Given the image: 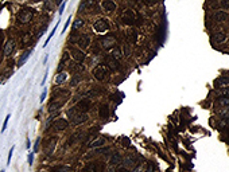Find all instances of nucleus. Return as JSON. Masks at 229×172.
Listing matches in <instances>:
<instances>
[{
  "label": "nucleus",
  "instance_id": "6ab92c4d",
  "mask_svg": "<svg viewBox=\"0 0 229 172\" xmlns=\"http://www.w3.org/2000/svg\"><path fill=\"white\" fill-rule=\"evenodd\" d=\"M113 59H116V61H120L121 57H123V50L120 49V47H113V49L111 50V55Z\"/></svg>",
  "mask_w": 229,
  "mask_h": 172
},
{
  "label": "nucleus",
  "instance_id": "f704fd0d",
  "mask_svg": "<svg viewBox=\"0 0 229 172\" xmlns=\"http://www.w3.org/2000/svg\"><path fill=\"white\" fill-rule=\"evenodd\" d=\"M220 6L222 7L224 9L229 8V0H221V1H220Z\"/></svg>",
  "mask_w": 229,
  "mask_h": 172
},
{
  "label": "nucleus",
  "instance_id": "c9c22d12",
  "mask_svg": "<svg viewBox=\"0 0 229 172\" xmlns=\"http://www.w3.org/2000/svg\"><path fill=\"white\" fill-rule=\"evenodd\" d=\"M14 151H15V147H12V148L9 149V153H8V159H7V164H9V161H11V159H12V155H14Z\"/></svg>",
  "mask_w": 229,
  "mask_h": 172
},
{
  "label": "nucleus",
  "instance_id": "6e6552de",
  "mask_svg": "<svg viewBox=\"0 0 229 172\" xmlns=\"http://www.w3.org/2000/svg\"><path fill=\"white\" fill-rule=\"evenodd\" d=\"M77 46L79 47L81 50H85L89 47V44H90V36L86 35V34H82V35H79L78 39L76 41Z\"/></svg>",
  "mask_w": 229,
  "mask_h": 172
},
{
  "label": "nucleus",
  "instance_id": "2eb2a0df",
  "mask_svg": "<svg viewBox=\"0 0 229 172\" xmlns=\"http://www.w3.org/2000/svg\"><path fill=\"white\" fill-rule=\"evenodd\" d=\"M106 67H108V69H111V70H114V71L120 70V65H119V61L113 59L112 57H108V58H106Z\"/></svg>",
  "mask_w": 229,
  "mask_h": 172
},
{
  "label": "nucleus",
  "instance_id": "b1692460",
  "mask_svg": "<svg viewBox=\"0 0 229 172\" xmlns=\"http://www.w3.org/2000/svg\"><path fill=\"white\" fill-rule=\"evenodd\" d=\"M217 105L220 108H229V97H218Z\"/></svg>",
  "mask_w": 229,
  "mask_h": 172
},
{
  "label": "nucleus",
  "instance_id": "c85d7f7f",
  "mask_svg": "<svg viewBox=\"0 0 229 172\" xmlns=\"http://www.w3.org/2000/svg\"><path fill=\"white\" fill-rule=\"evenodd\" d=\"M62 106V102L58 101V102H53L51 105H49V112H54L57 110V109H59Z\"/></svg>",
  "mask_w": 229,
  "mask_h": 172
},
{
  "label": "nucleus",
  "instance_id": "ea45409f",
  "mask_svg": "<svg viewBox=\"0 0 229 172\" xmlns=\"http://www.w3.org/2000/svg\"><path fill=\"white\" fill-rule=\"evenodd\" d=\"M70 22H71V16H69L68 20H66V23H65V26H63V32L68 30V27H69V24H70Z\"/></svg>",
  "mask_w": 229,
  "mask_h": 172
},
{
  "label": "nucleus",
  "instance_id": "de8ad7c7",
  "mask_svg": "<svg viewBox=\"0 0 229 172\" xmlns=\"http://www.w3.org/2000/svg\"><path fill=\"white\" fill-rule=\"evenodd\" d=\"M32 1H41V0H32Z\"/></svg>",
  "mask_w": 229,
  "mask_h": 172
},
{
  "label": "nucleus",
  "instance_id": "412c9836",
  "mask_svg": "<svg viewBox=\"0 0 229 172\" xmlns=\"http://www.w3.org/2000/svg\"><path fill=\"white\" fill-rule=\"evenodd\" d=\"M84 24H85V20L81 18H77L76 20L73 22V26H71V31H78L79 28H82Z\"/></svg>",
  "mask_w": 229,
  "mask_h": 172
},
{
  "label": "nucleus",
  "instance_id": "8fccbe9b",
  "mask_svg": "<svg viewBox=\"0 0 229 172\" xmlns=\"http://www.w3.org/2000/svg\"><path fill=\"white\" fill-rule=\"evenodd\" d=\"M0 83H1V78H0Z\"/></svg>",
  "mask_w": 229,
  "mask_h": 172
},
{
  "label": "nucleus",
  "instance_id": "0eeeda50",
  "mask_svg": "<svg viewBox=\"0 0 229 172\" xmlns=\"http://www.w3.org/2000/svg\"><path fill=\"white\" fill-rule=\"evenodd\" d=\"M100 46L103 47L104 50H109V49H113L116 47V39L113 36H104V38L100 39Z\"/></svg>",
  "mask_w": 229,
  "mask_h": 172
},
{
  "label": "nucleus",
  "instance_id": "a18cd8bd",
  "mask_svg": "<svg viewBox=\"0 0 229 172\" xmlns=\"http://www.w3.org/2000/svg\"><path fill=\"white\" fill-rule=\"evenodd\" d=\"M26 147H27V149L30 151V148H31V141L30 140H27V143H26Z\"/></svg>",
  "mask_w": 229,
  "mask_h": 172
},
{
  "label": "nucleus",
  "instance_id": "37998d69",
  "mask_svg": "<svg viewBox=\"0 0 229 172\" xmlns=\"http://www.w3.org/2000/svg\"><path fill=\"white\" fill-rule=\"evenodd\" d=\"M119 172H129V169H128V168H125V167H123V168L119 169Z\"/></svg>",
  "mask_w": 229,
  "mask_h": 172
},
{
  "label": "nucleus",
  "instance_id": "393cba45",
  "mask_svg": "<svg viewBox=\"0 0 229 172\" xmlns=\"http://www.w3.org/2000/svg\"><path fill=\"white\" fill-rule=\"evenodd\" d=\"M121 161H123V160H121V156L119 153L111 156V159H109V164H111V165H119Z\"/></svg>",
  "mask_w": 229,
  "mask_h": 172
},
{
  "label": "nucleus",
  "instance_id": "4468645a",
  "mask_svg": "<svg viewBox=\"0 0 229 172\" xmlns=\"http://www.w3.org/2000/svg\"><path fill=\"white\" fill-rule=\"evenodd\" d=\"M14 47H15L14 41H11V39H9V41H7L6 44H4V47H3V55L4 57L11 55L12 51H14Z\"/></svg>",
  "mask_w": 229,
  "mask_h": 172
},
{
  "label": "nucleus",
  "instance_id": "f8f14e48",
  "mask_svg": "<svg viewBox=\"0 0 229 172\" xmlns=\"http://www.w3.org/2000/svg\"><path fill=\"white\" fill-rule=\"evenodd\" d=\"M68 126H69V121L65 118H58L55 123L53 124V128L55 129V131H63V129H66Z\"/></svg>",
  "mask_w": 229,
  "mask_h": 172
},
{
  "label": "nucleus",
  "instance_id": "5701e85b",
  "mask_svg": "<svg viewBox=\"0 0 229 172\" xmlns=\"http://www.w3.org/2000/svg\"><path fill=\"white\" fill-rule=\"evenodd\" d=\"M124 164H125L127 167H136L138 165V160H136V157H133V156H127L125 159H124Z\"/></svg>",
  "mask_w": 229,
  "mask_h": 172
},
{
  "label": "nucleus",
  "instance_id": "c03bdc74",
  "mask_svg": "<svg viewBox=\"0 0 229 172\" xmlns=\"http://www.w3.org/2000/svg\"><path fill=\"white\" fill-rule=\"evenodd\" d=\"M123 144L124 145H129V140L128 139H123Z\"/></svg>",
  "mask_w": 229,
  "mask_h": 172
},
{
  "label": "nucleus",
  "instance_id": "a878e982",
  "mask_svg": "<svg viewBox=\"0 0 229 172\" xmlns=\"http://www.w3.org/2000/svg\"><path fill=\"white\" fill-rule=\"evenodd\" d=\"M30 55H31V51L28 50V51H26V53H24L23 55H22L20 58H19V61H18V67H22V66H23L24 62H26L27 59L30 58Z\"/></svg>",
  "mask_w": 229,
  "mask_h": 172
},
{
  "label": "nucleus",
  "instance_id": "4c0bfd02",
  "mask_svg": "<svg viewBox=\"0 0 229 172\" xmlns=\"http://www.w3.org/2000/svg\"><path fill=\"white\" fill-rule=\"evenodd\" d=\"M46 96H47V89L44 88V89H43V91H42V96H41V99H39V101L43 102L44 99H46Z\"/></svg>",
  "mask_w": 229,
  "mask_h": 172
},
{
  "label": "nucleus",
  "instance_id": "49530a36",
  "mask_svg": "<svg viewBox=\"0 0 229 172\" xmlns=\"http://www.w3.org/2000/svg\"><path fill=\"white\" fill-rule=\"evenodd\" d=\"M65 0H54V3L55 4H61V3H63Z\"/></svg>",
  "mask_w": 229,
  "mask_h": 172
},
{
  "label": "nucleus",
  "instance_id": "72a5a7b5",
  "mask_svg": "<svg viewBox=\"0 0 229 172\" xmlns=\"http://www.w3.org/2000/svg\"><path fill=\"white\" fill-rule=\"evenodd\" d=\"M39 147H41V139H38V140L35 141V144H34V153H38L39 152Z\"/></svg>",
  "mask_w": 229,
  "mask_h": 172
},
{
  "label": "nucleus",
  "instance_id": "1a4fd4ad",
  "mask_svg": "<svg viewBox=\"0 0 229 172\" xmlns=\"http://www.w3.org/2000/svg\"><path fill=\"white\" fill-rule=\"evenodd\" d=\"M76 108L78 109L81 113H86V112L92 108V99L90 98H82L78 104H77Z\"/></svg>",
  "mask_w": 229,
  "mask_h": 172
},
{
  "label": "nucleus",
  "instance_id": "f03ea898",
  "mask_svg": "<svg viewBox=\"0 0 229 172\" xmlns=\"http://www.w3.org/2000/svg\"><path fill=\"white\" fill-rule=\"evenodd\" d=\"M93 75L97 81H106L109 77V69L105 65H97L93 69Z\"/></svg>",
  "mask_w": 229,
  "mask_h": 172
},
{
  "label": "nucleus",
  "instance_id": "f3484780",
  "mask_svg": "<svg viewBox=\"0 0 229 172\" xmlns=\"http://www.w3.org/2000/svg\"><path fill=\"white\" fill-rule=\"evenodd\" d=\"M127 42H128L129 44H135L136 42H138V31L129 30V31L127 32Z\"/></svg>",
  "mask_w": 229,
  "mask_h": 172
},
{
  "label": "nucleus",
  "instance_id": "09e8293b",
  "mask_svg": "<svg viewBox=\"0 0 229 172\" xmlns=\"http://www.w3.org/2000/svg\"><path fill=\"white\" fill-rule=\"evenodd\" d=\"M0 172H6V171H4V169H1V171H0Z\"/></svg>",
  "mask_w": 229,
  "mask_h": 172
},
{
  "label": "nucleus",
  "instance_id": "aec40b11",
  "mask_svg": "<svg viewBox=\"0 0 229 172\" xmlns=\"http://www.w3.org/2000/svg\"><path fill=\"white\" fill-rule=\"evenodd\" d=\"M211 41L214 42V43H222V42L226 41V35L224 32H216V34H213V36H211Z\"/></svg>",
  "mask_w": 229,
  "mask_h": 172
},
{
  "label": "nucleus",
  "instance_id": "2f4dec72",
  "mask_svg": "<svg viewBox=\"0 0 229 172\" xmlns=\"http://www.w3.org/2000/svg\"><path fill=\"white\" fill-rule=\"evenodd\" d=\"M96 165H93V164H88V165L85 167V169H84V172H96Z\"/></svg>",
  "mask_w": 229,
  "mask_h": 172
},
{
  "label": "nucleus",
  "instance_id": "58836bf2",
  "mask_svg": "<svg viewBox=\"0 0 229 172\" xmlns=\"http://www.w3.org/2000/svg\"><path fill=\"white\" fill-rule=\"evenodd\" d=\"M65 7H66V1H63V3L61 4V7H59V11H58V14H59V16H61L62 14H63V9H65Z\"/></svg>",
  "mask_w": 229,
  "mask_h": 172
},
{
  "label": "nucleus",
  "instance_id": "20e7f679",
  "mask_svg": "<svg viewBox=\"0 0 229 172\" xmlns=\"http://www.w3.org/2000/svg\"><path fill=\"white\" fill-rule=\"evenodd\" d=\"M109 28H111V26H109V22L106 19H98L93 24V30L98 34H105L109 31Z\"/></svg>",
  "mask_w": 229,
  "mask_h": 172
},
{
  "label": "nucleus",
  "instance_id": "9b49d317",
  "mask_svg": "<svg viewBox=\"0 0 229 172\" xmlns=\"http://www.w3.org/2000/svg\"><path fill=\"white\" fill-rule=\"evenodd\" d=\"M97 4H96V0H84L82 3H81V6H79V8H81V11H92L93 8H96Z\"/></svg>",
  "mask_w": 229,
  "mask_h": 172
},
{
  "label": "nucleus",
  "instance_id": "dca6fc26",
  "mask_svg": "<svg viewBox=\"0 0 229 172\" xmlns=\"http://www.w3.org/2000/svg\"><path fill=\"white\" fill-rule=\"evenodd\" d=\"M214 85L217 86V88H229V77H220V78L216 79Z\"/></svg>",
  "mask_w": 229,
  "mask_h": 172
},
{
  "label": "nucleus",
  "instance_id": "9d476101",
  "mask_svg": "<svg viewBox=\"0 0 229 172\" xmlns=\"http://www.w3.org/2000/svg\"><path fill=\"white\" fill-rule=\"evenodd\" d=\"M101 7H103V9L106 12H113V11H116V8H117V6H116V3H114L113 0H103V1H101Z\"/></svg>",
  "mask_w": 229,
  "mask_h": 172
},
{
  "label": "nucleus",
  "instance_id": "423d86ee",
  "mask_svg": "<svg viewBox=\"0 0 229 172\" xmlns=\"http://www.w3.org/2000/svg\"><path fill=\"white\" fill-rule=\"evenodd\" d=\"M70 55L77 63H82L86 58V54L84 53V50H81L79 47H71L70 49Z\"/></svg>",
  "mask_w": 229,
  "mask_h": 172
},
{
  "label": "nucleus",
  "instance_id": "79ce46f5",
  "mask_svg": "<svg viewBox=\"0 0 229 172\" xmlns=\"http://www.w3.org/2000/svg\"><path fill=\"white\" fill-rule=\"evenodd\" d=\"M147 172H156V169L154 168L152 165H148V169H147Z\"/></svg>",
  "mask_w": 229,
  "mask_h": 172
},
{
  "label": "nucleus",
  "instance_id": "4be33fe9",
  "mask_svg": "<svg viewBox=\"0 0 229 172\" xmlns=\"http://www.w3.org/2000/svg\"><path fill=\"white\" fill-rule=\"evenodd\" d=\"M105 144V139L104 137H98V139H96L94 141H92L90 144H89V148H100L101 145H104Z\"/></svg>",
  "mask_w": 229,
  "mask_h": 172
},
{
  "label": "nucleus",
  "instance_id": "f257e3e1",
  "mask_svg": "<svg viewBox=\"0 0 229 172\" xmlns=\"http://www.w3.org/2000/svg\"><path fill=\"white\" fill-rule=\"evenodd\" d=\"M68 116H69V118H70L71 124H74V125L82 124V123H85L86 120H88L86 113H81V112H79L76 106H74V108H71L70 110H68Z\"/></svg>",
  "mask_w": 229,
  "mask_h": 172
},
{
  "label": "nucleus",
  "instance_id": "c756f323",
  "mask_svg": "<svg viewBox=\"0 0 229 172\" xmlns=\"http://www.w3.org/2000/svg\"><path fill=\"white\" fill-rule=\"evenodd\" d=\"M81 81V77H78V75H73V78H71V81H70V86H77V83Z\"/></svg>",
  "mask_w": 229,
  "mask_h": 172
},
{
  "label": "nucleus",
  "instance_id": "e433bc0d",
  "mask_svg": "<svg viewBox=\"0 0 229 172\" xmlns=\"http://www.w3.org/2000/svg\"><path fill=\"white\" fill-rule=\"evenodd\" d=\"M34 155H35L34 152H30V153H28V159H27V160H28V164H30V165H31V164L34 163Z\"/></svg>",
  "mask_w": 229,
  "mask_h": 172
},
{
  "label": "nucleus",
  "instance_id": "a19ab883",
  "mask_svg": "<svg viewBox=\"0 0 229 172\" xmlns=\"http://www.w3.org/2000/svg\"><path fill=\"white\" fill-rule=\"evenodd\" d=\"M47 74H49V71L46 70V73H44V77H43V81H42V86H43V85L46 83V79H47Z\"/></svg>",
  "mask_w": 229,
  "mask_h": 172
},
{
  "label": "nucleus",
  "instance_id": "cd10ccee",
  "mask_svg": "<svg viewBox=\"0 0 229 172\" xmlns=\"http://www.w3.org/2000/svg\"><path fill=\"white\" fill-rule=\"evenodd\" d=\"M218 97H229V88H218Z\"/></svg>",
  "mask_w": 229,
  "mask_h": 172
},
{
  "label": "nucleus",
  "instance_id": "7c9ffc66",
  "mask_svg": "<svg viewBox=\"0 0 229 172\" xmlns=\"http://www.w3.org/2000/svg\"><path fill=\"white\" fill-rule=\"evenodd\" d=\"M9 117H11V114H7V117L4 118V123H3V126H1V133H4L6 132V129H7V124H8V120H9Z\"/></svg>",
  "mask_w": 229,
  "mask_h": 172
},
{
  "label": "nucleus",
  "instance_id": "a211bd4d",
  "mask_svg": "<svg viewBox=\"0 0 229 172\" xmlns=\"http://www.w3.org/2000/svg\"><path fill=\"white\" fill-rule=\"evenodd\" d=\"M98 116H100V118H103V120H106L109 117V106L106 105V104H104V105L100 106V109H98Z\"/></svg>",
  "mask_w": 229,
  "mask_h": 172
},
{
  "label": "nucleus",
  "instance_id": "ddd939ff",
  "mask_svg": "<svg viewBox=\"0 0 229 172\" xmlns=\"http://www.w3.org/2000/svg\"><path fill=\"white\" fill-rule=\"evenodd\" d=\"M211 18L214 19L216 22H225L229 18V15L226 11H214L213 15H211Z\"/></svg>",
  "mask_w": 229,
  "mask_h": 172
},
{
  "label": "nucleus",
  "instance_id": "39448f33",
  "mask_svg": "<svg viewBox=\"0 0 229 172\" xmlns=\"http://www.w3.org/2000/svg\"><path fill=\"white\" fill-rule=\"evenodd\" d=\"M32 16H34V11L31 8H23L18 15V19L20 23L26 24V23H30L32 20Z\"/></svg>",
  "mask_w": 229,
  "mask_h": 172
},
{
  "label": "nucleus",
  "instance_id": "473e14b6",
  "mask_svg": "<svg viewBox=\"0 0 229 172\" xmlns=\"http://www.w3.org/2000/svg\"><path fill=\"white\" fill-rule=\"evenodd\" d=\"M131 53H132V51H131V49H129V46L128 44H124V47H123V55H131Z\"/></svg>",
  "mask_w": 229,
  "mask_h": 172
},
{
  "label": "nucleus",
  "instance_id": "7ed1b4c3",
  "mask_svg": "<svg viewBox=\"0 0 229 172\" xmlns=\"http://www.w3.org/2000/svg\"><path fill=\"white\" fill-rule=\"evenodd\" d=\"M136 20H138L136 14L131 9L124 11V14L121 15V23L125 24V26H133V24H136Z\"/></svg>",
  "mask_w": 229,
  "mask_h": 172
},
{
  "label": "nucleus",
  "instance_id": "bb28decb",
  "mask_svg": "<svg viewBox=\"0 0 229 172\" xmlns=\"http://www.w3.org/2000/svg\"><path fill=\"white\" fill-rule=\"evenodd\" d=\"M66 78H68V74L66 73H58L55 77V85H59V83H63L65 81H66Z\"/></svg>",
  "mask_w": 229,
  "mask_h": 172
}]
</instances>
